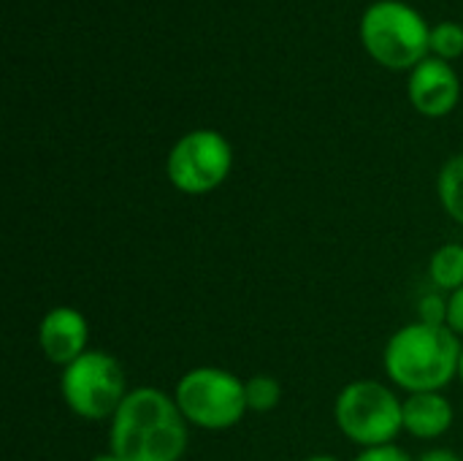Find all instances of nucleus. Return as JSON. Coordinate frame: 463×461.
<instances>
[{"label":"nucleus","mask_w":463,"mask_h":461,"mask_svg":"<svg viewBox=\"0 0 463 461\" xmlns=\"http://www.w3.org/2000/svg\"><path fill=\"white\" fill-rule=\"evenodd\" d=\"M109 446L122 461H179L187 451V421L174 397L141 386L114 413Z\"/></svg>","instance_id":"obj_1"},{"label":"nucleus","mask_w":463,"mask_h":461,"mask_svg":"<svg viewBox=\"0 0 463 461\" xmlns=\"http://www.w3.org/2000/svg\"><path fill=\"white\" fill-rule=\"evenodd\" d=\"M461 342L450 326L410 323L399 329L385 348V372L388 378L410 391H442L456 375L461 361Z\"/></svg>","instance_id":"obj_2"},{"label":"nucleus","mask_w":463,"mask_h":461,"mask_svg":"<svg viewBox=\"0 0 463 461\" xmlns=\"http://www.w3.org/2000/svg\"><path fill=\"white\" fill-rule=\"evenodd\" d=\"M361 41L385 68H415L431 52V30L423 16L402 0H380L364 11Z\"/></svg>","instance_id":"obj_3"},{"label":"nucleus","mask_w":463,"mask_h":461,"mask_svg":"<svg viewBox=\"0 0 463 461\" xmlns=\"http://www.w3.org/2000/svg\"><path fill=\"white\" fill-rule=\"evenodd\" d=\"M176 408L187 424L201 429H231L247 413L244 380L217 367L190 370L174 391Z\"/></svg>","instance_id":"obj_4"},{"label":"nucleus","mask_w":463,"mask_h":461,"mask_svg":"<svg viewBox=\"0 0 463 461\" xmlns=\"http://www.w3.org/2000/svg\"><path fill=\"white\" fill-rule=\"evenodd\" d=\"M402 405L404 402H399L388 386L377 380H355L339 391L334 416L342 435H347L353 443L364 448H380L391 446L404 429Z\"/></svg>","instance_id":"obj_5"},{"label":"nucleus","mask_w":463,"mask_h":461,"mask_svg":"<svg viewBox=\"0 0 463 461\" xmlns=\"http://www.w3.org/2000/svg\"><path fill=\"white\" fill-rule=\"evenodd\" d=\"M60 391L65 405L84 421L114 418L128 397V380L122 364L100 351H87L62 370Z\"/></svg>","instance_id":"obj_6"},{"label":"nucleus","mask_w":463,"mask_h":461,"mask_svg":"<svg viewBox=\"0 0 463 461\" xmlns=\"http://www.w3.org/2000/svg\"><path fill=\"white\" fill-rule=\"evenodd\" d=\"M233 166V149L217 130L201 128L184 133L168 152L165 174L171 185L187 196H203L220 187Z\"/></svg>","instance_id":"obj_7"},{"label":"nucleus","mask_w":463,"mask_h":461,"mask_svg":"<svg viewBox=\"0 0 463 461\" xmlns=\"http://www.w3.org/2000/svg\"><path fill=\"white\" fill-rule=\"evenodd\" d=\"M461 84L450 62L439 57H426L412 68L410 76V101L426 117H445L456 109Z\"/></svg>","instance_id":"obj_8"},{"label":"nucleus","mask_w":463,"mask_h":461,"mask_svg":"<svg viewBox=\"0 0 463 461\" xmlns=\"http://www.w3.org/2000/svg\"><path fill=\"white\" fill-rule=\"evenodd\" d=\"M87 342H90V323L73 307L49 310L38 326V345L43 356L62 370L87 353Z\"/></svg>","instance_id":"obj_9"},{"label":"nucleus","mask_w":463,"mask_h":461,"mask_svg":"<svg viewBox=\"0 0 463 461\" xmlns=\"http://www.w3.org/2000/svg\"><path fill=\"white\" fill-rule=\"evenodd\" d=\"M453 405L448 397L439 391H423V394H410L402 405V418L404 429L420 440H434L442 437L453 427Z\"/></svg>","instance_id":"obj_10"},{"label":"nucleus","mask_w":463,"mask_h":461,"mask_svg":"<svg viewBox=\"0 0 463 461\" xmlns=\"http://www.w3.org/2000/svg\"><path fill=\"white\" fill-rule=\"evenodd\" d=\"M429 274L434 280V285H439L442 291H458L463 288V245H442L429 264Z\"/></svg>","instance_id":"obj_11"},{"label":"nucleus","mask_w":463,"mask_h":461,"mask_svg":"<svg viewBox=\"0 0 463 461\" xmlns=\"http://www.w3.org/2000/svg\"><path fill=\"white\" fill-rule=\"evenodd\" d=\"M439 201L445 212L463 226V155L450 158L439 171Z\"/></svg>","instance_id":"obj_12"},{"label":"nucleus","mask_w":463,"mask_h":461,"mask_svg":"<svg viewBox=\"0 0 463 461\" xmlns=\"http://www.w3.org/2000/svg\"><path fill=\"white\" fill-rule=\"evenodd\" d=\"M244 394H247V410L255 413H271L282 402V386L271 375H255L244 380Z\"/></svg>","instance_id":"obj_13"},{"label":"nucleus","mask_w":463,"mask_h":461,"mask_svg":"<svg viewBox=\"0 0 463 461\" xmlns=\"http://www.w3.org/2000/svg\"><path fill=\"white\" fill-rule=\"evenodd\" d=\"M429 46H431V52H434L439 60H445V62H450V60L461 57L463 24H458V22H439V24L431 30V41H429Z\"/></svg>","instance_id":"obj_14"},{"label":"nucleus","mask_w":463,"mask_h":461,"mask_svg":"<svg viewBox=\"0 0 463 461\" xmlns=\"http://www.w3.org/2000/svg\"><path fill=\"white\" fill-rule=\"evenodd\" d=\"M420 323L431 326H448V299L429 293L420 299Z\"/></svg>","instance_id":"obj_15"},{"label":"nucleus","mask_w":463,"mask_h":461,"mask_svg":"<svg viewBox=\"0 0 463 461\" xmlns=\"http://www.w3.org/2000/svg\"><path fill=\"white\" fill-rule=\"evenodd\" d=\"M353 461H412L399 446H380V448H364Z\"/></svg>","instance_id":"obj_16"},{"label":"nucleus","mask_w":463,"mask_h":461,"mask_svg":"<svg viewBox=\"0 0 463 461\" xmlns=\"http://www.w3.org/2000/svg\"><path fill=\"white\" fill-rule=\"evenodd\" d=\"M448 326L456 334H463V288L453 291L448 299Z\"/></svg>","instance_id":"obj_17"},{"label":"nucleus","mask_w":463,"mask_h":461,"mask_svg":"<svg viewBox=\"0 0 463 461\" xmlns=\"http://www.w3.org/2000/svg\"><path fill=\"white\" fill-rule=\"evenodd\" d=\"M418 461H461V456L448 448H434V451H426Z\"/></svg>","instance_id":"obj_18"},{"label":"nucleus","mask_w":463,"mask_h":461,"mask_svg":"<svg viewBox=\"0 0 463 461\" xmlns=\"http://www.w3.org/2000/svg\"><path fill=\"white\" fill-rule=\"evenodd\" d=\"M307 461H339L336 456H328V454H317V456H309Z\"/></svg>","instance_id":"obj_19"},{"label":"nucleus","mask_w":463,"mask_h":461,"mask_svg":"<svg viewBox=\"0 0 463 461\" xmlns=\"http://www.w3.org/2000/svg\"><path fill=\"white\" fill-rule=\"evenodd\" d=\"M92 461H122V459H117V456H114V454L109 451V454H100V456H95Z\"/></svg>","instance_id":"obj_20"},{"label":"nucleus","mask_w":463,"mask_h":461,"mask_svg":"<svg viewBox=\"0 0 463 461\" xmlns=\"http://www.w3.org/2000/svg\"><path fill=\"white\" fill-rule=\"evenodd\" d=\"M458 378H461V383H463V351H461V361H458Z\"/></svg>","instance_id":"obj_21"}]
</instances>
